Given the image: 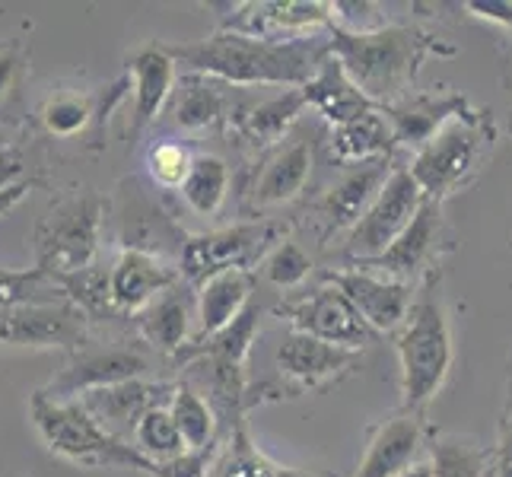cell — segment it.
I'll return each mask as SVG.
<instances>
[{"label": "cell", "instance_id": "d4e9b609", "mask_svg": "<svg viewBox=\"0 0 512 477\" xmlns=\"http://www.w3.org/2000/svg\"><path fill=\"white\" fill-rule=\"evenodd\" d=\"M303 93H306V102L312 105V109L319 112L325 121H331V128L347 125V121L379 109V105H373L360 93V86L347 77V70L341 67V61L334 55L325 58L319 74L303 86Z\"/></svg>", "mask_w": 512, "mask_h": 477}, {"label": "cell", "instance_id": "74e56055", "mask_svg": "<svg viewBox=\"0 0 512 477\" xmlns=\"http://www.w3.org/2000/svg\"><path fill=\"white\" fill-rule=\"evenodd\" d=\"M90 99L86 96H74V93H61L55 99H48V105L42 109V121L51 134L58 137H74L80 134L86 125H90Z\"/></svg>", "mask_w": 512, "mask_h": 477}, {"label": "cell", "instance_id": "8992f818", "mask_svg": "<svg viewBox=\"0 0 512 477\" xmlns=\"http://www.w3.org/2000/svg\"><path fill=\"white\" fill-rule=\"evenodd\" d=\"M99 226H102V201L96 194H77L48 210L35 229V252L39 264L51 277H74L93 268L99 249Z\"/></svg>", "mask_w": 512, "mask_h": 477}, {"label": "cell", "instance_id": "3957f363", "mask_svg": "<svg viewBox=\"0 0 512 477\" xmlns=\"http://www.w3.org/2000/svg\"><path fill=\"white\" fill-rule=\"evenodd\" d=\"M398 366H401V395L404 411H423L446 385L455 360L449 312L439 293V277L427 274L414 293L411 312L395 334Z\"/></svg>", "mask_w": 512, "mask_h": 477}, {"label": "cell", "instance_id": "4316f807", "mask_svg": "<svg viewBox=\"0 0 512 477\" xmlns=\"http://www.w3.org/2000/svg\"><path fill=\"white\" fill-rule=\"evenodd\" d=\"M306 93L303 90H284L280 96L261 99L242 115L239 131L245 140H252L258 147H277L280 140L290 137V128L299 121L306 109Z\"/></svg>", "mask_w": 512, "mask_h": 477}, {"label": "cell", "instance_id": "603a6c76", "mask_svg": "<svg viewBox=\"0 0 512 477\" xmlns=\"http://www.w3.org/2000/svg\"><path fill=\"white\" fill-rule=\"evenodd\" d=\"M252 299H255L252 271L233 268L207 277L198 287V334H194V341H204L210 334L223 331L229 322H236L249 309Z\"/></svg>", "mask_w": 512, "mask_h": 477}, {"label": "cell", "instance_id": "ee69618b", "mask_svg": "<svg viewBox=\"0 0 512 477\" xmlns=\"http://www.w3.org/2000/svg\"><path fill=\"white\" fill-rule=\"evenodd\" d=\"M277 477H315V474H306V471H296V468H277Z\"/></svg>", "mask_w": 512, "mask_h": 477}, {"label": "cell", "instance_id": "f6af8a7d", "mask_svg": "<svg viewBox=\"0 0 512 477\" xmlns=\"http://www.w3.org/2000/svg\"><path fill=\"white\" fill-rule=\"evenodd\" d=\"M509 131H512V115H509Z\"/></svg>", "mask_w": 512, "mask_h": 477}, {"label": "cell", "instance_id": "9a60e30c", "mask_svg": "<svg viewBox=\"0 0 512 477\" xmlns=\"http://www.w3.org/2000/svg\"><path fill=\"white\" fill-rule=\"evenodd\" d=\"M392 159H376V163H363V166H347L334 185L322 194L319 201V223H322V236L331 239L338 233H350L353 226L363 220L369 204L376 201V194L392 175Z\"/></svg>", "mask_w": 512, "mask_h": 477}, {"label": "cell", "instance_id": "7a4b0ae2", "mask_svg": "<svg viewBox=\"0 0 512 477\" xmlns=\"http://www.w3.org/2000/svg\"><path fill=\"white\" fill-rule=\"evenodd\" d=\"M328 39L347 77L379 109L411 96L430 55H455V48L414 26H382L373 32L328 29Z\"/></svg>", "mask_w": 512, "mask_h": 477}, {"label": "cell", "instance_id": "4fadbf2b", "mask_svg": "<svg viewBox=\"0 0 512 477\" xmlns=\"http://www.w3.org/2000/svg\"><path fill=\"white\" fill-rule=\"evenodd\" d=\"M226 32L252 35V39L287 42L319 35V29H331L328 4L315 0H264V4H239L236 13L223 23Z\"/></svg>", "mask_w": 512, "mask_h": 477}, {"label": "cell", "instance_id": "f35d334b", "mask_svg": "<svg viewBox=\"0 0 512 477\" xmlns=\"http://www.w3.org/2000/svg\"><path fill=\"white\" fill-rule=\"evenodd\" d=\"M490 477H512V414L503 417L497 446L490 449Z\"/></svg>", "mask_w": 512, "mask_h": 477}, {"label": "cell", "instance_id": "836d02e7", "mask_svg": "<svg viewBox=\"0 0 512 477\" xmlns=\"http://www.w3.org/2000/svg\"><path fill=\"white\" fill-rule=\"evenodd\" d=\"M214 471L217 477H277V468L252 443L245 420H239L233 427V439H229V446Z\"/></svg>", "mask_w": 512, "mask_h": 477}, {"label": "cell", "instance_id": "ac0fdd59", "mask_svg": "<svg viewBox=\"0 0 512 477\" xmlns=\"http://www.w3.org/2000/svg\"><path fill=\"white\" fill-rule=\"evenodd\" d=\"M83 312L74 303L10 309L0 322V347H80Z\"/></svg>", "mask_w": 512, "mask_h": 477}, {"label": "cell", "instance_id": "484cf974", "mask_svg": "<svg viewBox=\"0 0 512 477\" xmlns=\"http://www.w3.org/2000/svg\"><path fill=\"white\" fill-rule=\"evenodd\" d=\"M395 147L398 137L382 109H373L347 121V125L331 128V156L341 166H363V163H376V159H392Z\"/></svg>", "mask_w": 512, "mask_h": 477}, {"label": "cell", "instance_id": "5b68a950", "mask_svg": "<svg viewBox=\"0 0 512 477\" xmlns=\"http://www.w3.org/2000/svg\"><path fill=\"white\" fill-rule=\"evenodd\" d=\"M29 417L39 430L42 443L51 455L64 458L80 468H134L156 471L147 455H140L131 443L102 430L99 423L83 411L80 401H51L35 392L29 401Z\"/></svg>", "mask_w": 512, "mask_h": 477}, {"label": "cell", "instance_id": "d590c367", "mask_svg": "<svg viewBox=\"0 0 512 477\" xmlns=\"http://www.w3.org/2000/svg\"><path fill=\"white\" fill-rule=\"evenodd\" d=\"M261 271H264V277H268L274 287L296 290L299 284H306V277L312 274V258H309L306 249H299L296 242L284 239V242L277 245V249H271L268 255H264Z\"/></svg>", "mask_w": 512, "mask_h": 477}, {"label": "cell", "instance_id": "7bdbcfd3", "mask_svg": "<svg viewBox=\"0 0 512 477\" xmlns=\"http://www.w3.org/2000/svg\"><path fill=\"white\" fill-rule=\"evenodd\" d=\"M23 198V185H10V188H0V210L13 207L16 201Z\"/></svg>", "mask_w": 512, "mask_h": 477}, {"label": "cell", "instance_id": "8fae6325", "mask_svg": "<svg viewBox=\"0 0 512 477\" xmlns=\"http://www.w3.org/2000/svg\"><path fill=\"white\" fill-rule=\"evenodd\" d=\"M328 284L347 296V303L360 312V318L376 334L398 331L411 312V303H414V284L382 277V274L366 271V268L331 271Z\"/></svg>", "mask_w": 512, "mask_h": 477}, {"label": "cell", "instance_id": "cb8c5ba5", "mask_svg": "<svg viewBox=\"0 0 512 477\" xmlns=\"http://www.w3.org/2000/svg\"><path fill=\"white\" fill-rule=\"evenodd\" d=\"M128 70L134 77V128H144L163 112L175 83V58L160 42L140 45L128 58Z\"/></svg>", "mask_w": 512, "mask_h": 477}, {"label": "cell", "instance_id": "60d3db41", "mask_svg": "<svg viewBox=\"0 0 512 477\" xmlns=\"http://www.w3.org/2000/svg\"><path fill=\"white\" fill-rule=\"evenodd\" d=\"M465 10L474 20H487L503 29H512V0H468Z\"/></svg>", "mask_w": 512, "mask_h": 477}, {"label": "cell", "instance_id": "44dd1931", "mask_svg": "<svg viewBox=\"0 0 512 477\" xmlns=\"http://www.w3.org/2000/svg\"><path fill=\"white\" fill-rule=\"evenodd\" d=\"M468 109H474V105L458 96V93H443V96H420V93H411L408 99H401L395 105H385V118L388 125H392L398 144L404 147H427L430 137L449 125L452 118L465 115Z\"/></svg>", "mask_w": 512, "mask_h": 477}, {"label": "cell", "instance_id": "277c9868", "mask_svg": "<svg viewBox=\"0 0 512 477\" xmlns=\"http://www.w3.org/2000/svg\"><path fill=\"white\" fill-rule=\"evenodd\" d=\"M493 147H497V125H493L490 112L468 109L439 128L430 144L414 153V163L408 169L423 194L443 204L487 169Z\"/></svg>", "mask_w": 512, "mask_h": 477}, {"label": "cell", "instance_id": "52a82bcc", "mask_svg": "<svg viewBox=\"0 0 512 477\" xmlns=\"http://www.w3.org/2000/svg\"><path fill=\"white\" fill-rule=\"evenodd\" d=\"M287 236V223L280 220H249L236 226H223L214 233H201L182 242L179 277L191 287H201L207 277L220 271L245 268L255 258L264 261L271 249H277Z\"/></svg>", "mask_w": 512, "mask_h": 477}, {"label": "cell", "instance_id": "8d00e7d4", "mask_svg": "<svg viewBox=\"0 0 512 477\" xmlns=\"http://www.w3.org/2000/svg\"><path fill=\"white\" fill-rule=\"evenodd\" d=\"M191 163L194 156L188 147L182 144H156L150 153H147V169H150V179L160 185V188H169V191H182L188 172H191Z\"/></svg>", "mask_w": 512, "mask_h": 477}, {"label": "cell", "instance_id": "f546056e", "mask_svg": "<svg viewBox=\"0 0 512 477\" xmlns=\"http://www.w3.org/2000/svg\"><path fill=\"white\" fill-rule=\"evenodd\" d=\"M169 411L175 417V427H179L182 439H185V449L188 452H204L214 446V436H217V411L210 408L207 398L191 385H175L172 401H169Z\"/></svg>", "mask_w": 512, "mask_h": 477}, {"label": "cell", "instance_id": "2e32d148", "mask_svg": "<svg viewBox=\"0 0 512 477\" xmlns=\"http://www.w3.org/2000/svg\"><path fill=\"white\" fill-rule=\"evenodd\" d=\"M172 392H175V385H166V382L131 379V382H118V385L96 388V392H86L77 401L102 430L125 439V436H134L140 417H144L150 408H156V404H169Z\"/></svg>", "mask_w": 512, "mask_h": 477}, {"label": "cell", "instance_id": "d6a6232c", "mask_svg": "<svg viewBox=\"0 0 512 477\" xmlns=\"http://www.w3.org/2000/svg\"><path fill=\"white\" fill-rule=\"evenodd\" d=\"M182 86H185V90L179 93V99H175V105H172L175 125L188 128V131L214 125V121L223 115V96L198 74L188 77Z\"/></svg>", "mask_w": 512, "mask_h": 477}, {"label": "cell", "instance_id": "f1b7e54d", "mask_svg": "<svg viewBox=\"0 0 512 477\" xmlns=\"http://www.w3.org/2000/svg\"><path fill=\"white\" fill-rule=\"evenodd\" d=\"M229 194V166L214 153H198L182 185V201L191 214L214 217Z\"/></svg>", "mask_w": 512, "mask_h": 477}, {"label": "cell", "instance_id": "30bf717a", "mask_svg": "<svg viewBox=\"0 0 512 477\" xmlns=\"http://www.w3.org/2000/svg\"><path fill=\"white\" fill-rule=\"evenodd\" d=\"M274 363H277L280 379L287 385V392L299 395V392H315V388H325L331 382H341L344 376H350L353 369L360 366V353L325 344L303 331H290L284 334V341H280Z\"/></svg>", "mask_w": 512, "mask_h": 477}, {"label": "cell", "instance_id": "7402d4cb", "mask_svg": "<svg viewBox=\"0 0 512 477\" xmlns=\"http://www.w3.org/2000/svg\"><path fill=\"white\" fill-rule=\"evenodd\" d=\"M194 312H198V293H191L179 280L175 287L156 296L144 312H137V331L150 347L179 353L188 344Z\"/></svg>", "mask_w": 512, "mask_h": 477}, {"label": "cell", "instance_id": "5bb4252c", "mask_svg": "<svg viewBox=\"0 0 512 477\" xmlns=\"http://www.w3.org/2000/svg\"><path fill=\"white\" fill-rule=\"evenodd\" d=\"M312 166H315L312 140L290 134L287 140H280L277 147L268 150L249 191H245V201H249L255 214L258 210H271L296 201L312 179Z\"/></svg>", "mask_w": 512, "mask_h": 477}, {"label": "cell", "instance_id": "ba28073f", "mask_svg": "<svg viewBox=\"0 0 512 477\" xmlns=\"http://www.w3.org/2000/svg\"><path fill=\"white\" fill-rule=\"evenodd\" d=\"M423 201H427V194L417 185L411 169L395 166L392 175H388V182L382 185V191L376 194V201L369 204V210L363 214V220L344 236L347 255L357 264L376 261L379 255H385L398 242L404 229L414 223Z\"/></svg>", "mask_w": 512, "mask_h": 477}, {"label": "cell", "instance_id": "d6986e66", "mask_svg": "<svg viewBox=\"0 0 512 477\" xmlns=\"http://www.w3.org/2000/svg\"><path fill=\"white\" fill-rule=\"evenodd\" d=\"M439 242H443V204L427 198L420 207V214L414 217V223L398 236V242L392 245V249H388L385 255H379L376 261L357 264V268H366V271H376L382 277L411 284V280L436 258Z\"/></svg>", "mask_w": 512, "mask_h": 477}, {"label": "cell", "instance_id": "1f68e13d", "mask_svg": "<svg viewBox=\"0 0 512 477\" xmlns=\"http://www.w3.org/2000/svg\"><path fill=\"white\" fill-rule=\"evenodd\" d=\"M64 287L58 277L45 274L42 268L32 271H4L0 268V312L20 306H45L64 303Z\"/></svg>", "mask_w": 512, "mask_h": 477}, {"label": "cell", "instance_id": "ab89813d", "mask_svg": "<svg viewBox=\"0 0 512 477\" xmlns=\"http://www.w3.org/2000/svg\"><path fill=\"white\" fill-rule=\"evenodd\" d=\"M207 462H210L207 449L204 452H185L182 458H175V462L156 465L153 477H204Z\"/></svg>", "mask_w": 512, "mask_h": 477}, {"label": "cell", "instance_id": "4dcf8cb0", "mask_svg": "<svg viewBox=\"0 0 512 477\" xmlns=\"http://www.w3.org/2000/svg\"><path fill=\"white\" fill-rule=\"evenodd\" d=\"M134 449L140 455H147L153 465L175 462V458H182L188 452L179 427H175L169 404H156V408H150L144 417H140L137 430H134Z\"/></svg>", "mask_w": 512, "mask_h": 477}, {"label": "cell", "instance_id": "7c38bea8", "mask_svg": "<svg viewBox=\"0 0 512 477\" xmlns=\"http://www.w3.org/2000/svg\"><path fill=\"white\" fill-rule=\"evenodd\" d=\"M150 373V360L140 347H105V350H90L70 363L67 369L51 379L42 395L51 401H77L86 392H96L105 385L144 379Z\"/></svg>", "mask_w": 512, "mask_h": 477}, {"label": "cell", "instance_id": "ffe728a7", "mask_svg": "<svg viewBox=\"0 0 512 477\" xmlns=\"http://www.w3.org/2000/svg\"><path fill=\"white\" fill-rule=\"evenodd\" d=\"M179 271L166 264L147 249H125L109 271L112 303L118 312H144L156 296L179 284Z\"/></svg>", "mask_w": 512, "mask_h": 477}, {"label": "cell", "instance_id": "b9f144b4", "mask_svg": "<svg viewBox=\"0 0 512 477\" xmlns=\"http://www.w3.org/2000/svg\"><path fill=\"white\" fill-rule=\"evenodd\" d=\"M13 55L10 51H0V96H4V90H7V83H10V77H13Z\"/></svg>", "mask_w": 512, "mask_h": 477}, {"label": "cell", "instance_id": "83f0119b", "mask_svg": "<svg viewBox=\"0 0 512 477\" xmlns=\"http://www.w3.org/2000/svg\"><path fill=\"white\" fill-rule=\"evenodd\" d=\"M427 477H490V449L468 433H436Z\"/></svg>", "mask_w": 512, "mask_h": 477}, {"label": "cell", "instance_id": "9c48e42d", "mask_svg": "<svg viewBox=\"0 0 512 477\" xmlns=\"http://www.w3.org/2000/svg\"><path fill=\"white\" fill-rule=\"evenodd\" d=\"M277 312L287 315L293 331L312 334V338H319L325 344L357 350V353L373 341V334H376L360 318V312L347 303V296L341 290H334L331 284L303 299H296V303L280 306Z\"/></svg>", "mask_w": 512, "mask_h": 477}, {"label": "cell", "instance_id": "6da1fadb", "mask_svg": "<svg viewBox=\"0 0 512 477\" xmlns=\"http://www.w3.org/2000/svg\"><path fill=\"white\" fill-rule=\"evenodd\" d=\"M166 48L175 64H185L198 77H214L236 86H287V90H303L331 55V39L306 35V39L268 42L220 29L217 35H207V39Z\"/></svg>", "mask_w": 512, "mask_h": 477}, {"label": "cell", "instance_id": "e575fe53", "mask_svg": "<svg viewBox=\"0 0 512 477\" xmlns=\"http://www.w3.org/2000/svg\"><path fill=\"white\" fill-rule=\"evenodd\" d=\"M67 303H74L83 315H102V312H112V284H109V271H99V268H86L74 277H64L61 280Z\"/></svg>", "mask_w": 512, "mask_h": 477}, {"label": "cell", "instance_id": "e0dca14e", "mask_svg": "<svg viewBox=\"0 0 512 477\" xmlns=\"http://www.w3.org/2000/svg\"><path fill=\"white\" fill-rule=\"evenodd\" d=\"M423 449V420L417 411H398L369 430L353 477H408Z\"/></svg>", "mask_w": 512, "mask_h": 477}]
</instances>
